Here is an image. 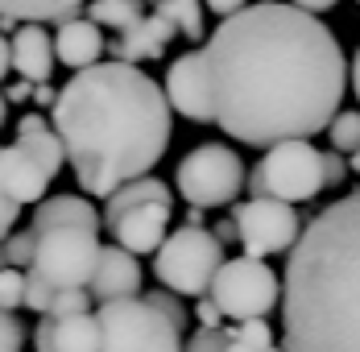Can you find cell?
I'll use <instances>...</instances> for the list:
<instances>
[{"label": "cell", "instance_id": "e0dca14e", "mask_svg": "<svg viewBox=\"0 0 360 352\" xmlns=\"http://www.w3.org/2000/svg\"><path fill=\"white\" fill-rule=\"evenodd\" d=\"M54 50H58V63H67L71 70H83V67H96L108 46H104V34H100L96 17H67V21H58Z\"/></svg>", "mask_w": 360, "mask_h": 352}, {"label": "cell", "instance_id": "1f68e13d", "mask_svg": "<svg viewBox=\"0 0 360 352\" xmlns=\"http://www.w3.org/2000/svg\"><path fill=\"white\" fill-rule=\"evenodd\" d=\"M21 208L25 203H17L4 187H0V245H4V237L13 232V224H17V215H21Z\"/></svg>", "mask_w": 360, "mask_h": 352}, {"label": "cell", "instance_id": "9c48e42d", "mask_svg": "<svg viewBox=\"0 0 360 352\" xmlns=\"http://www.w3.org/2000/svg\"><path fill=\"white\" fill-rule=\"evenodd\" d=\"M100 237L96 228H79V224H58V228H41L37 232V253L34 265L46 282H54L58 290L87 286L96 265H100Z\"/></svg>", "mask_w": 360, "mask_h": 352}, {"label": "cell", "instance_id": "7a4b0ae2", "mask_svg": "<svg viewBox=\"0 0 360 352\" xmlns=\"http://www.w3.org/2000/svg\"><path fill=\"white\" fill-rule=\"evenodd\" d=\"M170 96L137 63H96L75 70L50 120L87 195L108 199L116 187L149 175L170 145Z\"/></svg>", "mask_w": 360, "mask_h": 352}, {"label": "cell", "instance_id": "5bb4252c", "mask_svg": "<svg viewBox=\"0 0 360 352\" xmlns=\"http://www.w3.org/2000/svg\"><path fill=\"white\" fill-rule=\"evenodd\" d=\"M37 352H100V319L91 311L79 315H37Z\"/></svg>", "mask_w": 360, "mask_h": 352}, {"label": "cell", "instance_id": "ffe728a7", "mask_svg": "<svg viewBox=\"0 0 360 352\" xmlns=\"http://www.w3.org/2000/svg\"><path fill=\"white\" fill-rule=\"evenodd\" d=\"M58 224H79V228H96L100 232V224H104V215L91 208L87 199H79V195H50V199H41L34 208V220H30V228H58Z\"/></svg>", "mask_w": 360, "mask_h": 352}, {"label": "cell", "instance_id": "8992f818", "mask_svg": "<svg viewBox=\"0 0 360 352\" xmlns=\"http://www.w3.org/2000/svg\"><path fill=\"white\" fill-rule=\"evenodd\" d=\"M219 265H224V241L216 237V228H203V224L174 228L153 253L158 282L174 294H195V298H203L212 290Z\"/></svg>", "mask_w": 360, "mask_h": 352}, {"label": "cell", "instance_id": "d590c367", "mask_svg": "<svg viewBox=\"0 0 360 352\" xmlns=\"http://www.w3.org/2000/svg\"><path fill=\"white\" fill-rule=\"evenodd\" d=\"M34 79H17V83H8L4 96H8V104H25V100H34Z\"/></svg>", "mask_w": 360, "mask_h": 352}, {"label": "cell", "instance_id": "b9f144b4", "mask_svg": "<svg viewBox=\"0 0 360 352\" xmlns=\"http://www.w3.org/2000/svg\"><path fill=\"white\" fill-rule=\"evenodd\" d=\"M352 92H356V100H360V46H356V54H352Z\"/></svg>", "mask_w": 360, "mask_h": 352}, {"label": "cell", "instance_id": "603a6c76", "mask_svg": "<svg viewBox=\"0 0 360 352\" xmlns=\"http://www.w3.org/2000/svg\"><path fill=\"white\" fill-rule=\"evenodd\" d=\"M158 8L179 25V34L186 42H199L207 21H203V0H158Z\"/></svg>", "mask_w": 360, "mask_h": 352}, {"label": "cell", "instance_id": "4dcf8cb0", "mask_svg": "<svg viewBox=\"0 0 360 352\" xmlns=\"http://www.w3.org/2000/svg\"><path fill=\"white\" fill-rule=\"evenodd\" d=\"M25 348V323L13 311H0V352H21Z\"/></svg>", "mask_w": 360, "mask_h": 352}, {"label": "cell", "instance_id": "8fae6325", "mask_svg": "<svg viewBox=\"0 0 360 352\" xmlns=\"http://www.w3.org/2000/svg\"><path fill=\"white\" fill-rule=\"evenodd\" d=\"M170 211L174 199H137V203H124L120 211L104 215L108 232L116 237V245H124L129 253H158L162 241L170 237Z\"/></svg>", "mask_w": 360, "mask_h": 352}, {"label": "cell", "instance_id": "ee69618b", "mask_svg": "<svg viewBox=\"0 0 360 352\" xmlns=\"http://www.w3.org/2000/svg\"><path fill=\"white\" fill-rule=\"evenodd\" d=\"M352 170H356V175H360V149H356V153H352Z\"/></svg>", "mask_w": 360, "mask_h": 352}, {"label": "cell", "instance_id": "f1b7e54d", "mask_svg": "<svg viewBox=\"0 0 360 352\" xmlns=\"http://www.w3.org/2000/svg\"><path fill=\"white\" fill-rule=\"evenodd\" d=\"M13 307H25V274L4 265L0 270V311H13Z\"/></svg>", "mask_w": 360, "mask_h": 352}, {"label": "cell", "instance_id": "d6a6232c", "mask_svg": "<svg viewBox=\"0 0 360 352\" xmlns=\"http://www.w3.org/2000/svg\"><path fill=\"white\" fill-rule=\"evenodd\" d=\"M149 298H153V303H158V307H162L166 315L174 319L182 332H186V307H182V303L174 298V294H170V290H149Z\"/></svg>", "mask_w": 360, "mask_h": 352}, {"label": "cell", "instance_id": "f35d334b", "mask_svg": "<svg viewBox=\"0 0 360 352\" xmlns=\"http://www.w3.org/2000/svg\"><path fill=\"white\" fill-rule=\"evenodd\" d=\"M216 237L224 245H232V241H240V228H236V220H219L216 224Z\"/></svg>", "mask_w": 360, "mask_h": 352}, {"label": "cell", "instance_id": "5b68a950", "mask_svg": "<svg viewBox=\"0 0 360 352\" xmlns=\"http://www.w3.org/2000/svg\"><path fill=\"white\" fill-rule=\"evenodd\" d=\"M249 195H269L286 203H311L319 191H327L323 153L311 145V137H290L265 149V158L249 170Z\"/></svg>", "mask_w": 360, "mask_h": 352}, {"label": "cell", "instance_id": "836d02e7", "mask_svg": "<svg viewBox=\"0 0 360 352\" xmlns=\"http://www.w3.org/2000/svg\"><path fill=\"white\" fill-rule=\"evenodd\" d=\"M323 175H327V187H340L344 175H348V162H344V153H340L335 145L323 153Z\"/></svg>", "mask_w": 360, "mask_h": 352}, {"label": "cell", "instance_id": "74e56055", "mask_svg": "<svg viewBox=\"0 0 360 352\" xmlns=\"http://www.w3.org/2000/svg\"><path fill=\"white\" fill-rule=\"evenodd\" d=\"M203 4H207L216 17H232V13H240V8H245V0H203Z\"/></svg>", "mask_w": 360, "mask_h": 352}, {"label": "cell", "instance_id": "ab89813d", "mask_svg": "<svg viewBox=\"0 0 360 352\" xmlns=\"http://www.w3.org/2000/svg\"><path fill=\"white\" fill-rule=\"evenodd\" d=\"M8 67H13V42H8V34H0V79L8 75Z\"/></svg>", "mask_w": 360, "mask_h": 352}, {"label": "cell", "instance_id": "f546056e", "mask_svg": "<svg viewBox=\"0 0 360 352\" xmlns=\"http://www.w3.org/2000/svg\"><path fill=\"white\" fill-rule=\"evenodd\" d=\"M91 290L87 286H71V290H58V298H54V307H50V315H79V311H91Z\"/></svg>", "mask_w": 360, "mask_h": 352}, {"label": "cell", "instance_id": "30bf717a", "mask_svg": "<svg viewBox=\"0 0 360 352\" xmlns=\"http://www.w3.org/2000/svg\"><path fill=\"white\" fill-rule=\"evenodd\" d=\"M232 220L240 228V249L252 257H274L290 253L302 237V215L286 199H269V195H249L245 203L232 208Z\"/></svg>", "mask_w": 360, "mask_h": 352}, {"label": "cell", "instance_id": "4316f807", "mask_svg": "<svg viewBox=\"0 0 360 352\" xmlns=\"http://www.w3.org/2000/svg\"><path fill=\"white\" fill-rule=\"evenodd\" d=\"M54 298H58V286H54V282H46L37 270H25V307L37 311V315H50Z\"/></svg>", "mask_w": 360, "mask_h": 352}, {"label": "cell", "instance_id": "6da1fadb", "mask_svg": "<svg viewBox=\"0 0 360 352\" xmlns=\"http://www.w3.org/2000/svg\"><path fill=\"white\" fill-rule=\"evenodd\" d=\"M216 125L240 145L315 137L352 83L335 34L298 4H245L203 46Z\"/></svg>", "mask_w": 360, "mask_h": 352}, {"label": "cell", "instance_id": "9a60e30c", "mask_svg": "<svg viewBox=\"0 0 360 352\" xmlns=\"http://www.w3.org/2000/svg\"><path fill=\"white\" fill-rule=\"evenodd\" d=\"M50 182H54V178H50V170L37 162L34 153L21 145V141L0 145V187H4L17 203H41Z\"/></svg>", "mask_w": 360, "mask_h": 352}, {"label": "cell", "instance_id": "d6986e66", "mask_svg": "<svg viewBox=\"0 0 360 352\" xmlns=\"http://www.w3.org/2000/svg\"><path fill=\"white\" fill-rule=\"evenodd\" d=\"M17 141H21L37 162L50 170V178L63 170V162H67V145H63V137H58L54 120L46 125V116H41V112H30V116H21V120H17Z\"/></svg>", "mask_w": 360, "mask_h": 352}, {"label": "cell", "instance_id": "3957f363", "mask_svg": "<svg viewBox=\"0 0 360 352\" xmlns=\"http://www.w3.org/2000/svg\"><path fill=\"white\" fill-rule=\"evenodd\" d=\"M282 348L360 352V191L323 208L290 249Z\"/></svg>", "mask_w": 360, "mask_h": 352}, {"label": "cell", "instance_id": "e575fe53", "mask_svg": "<svg viewBox=\"0 0 360 352\" xmlns=\"http://www.w3.org/2000/svg\"><path fill=\"white\" fill-rule=\"evenodd\" d=\"M195 315H199V323H203V327H219V323H224V311H219V303L212 298V294H203V298H199Z\"/></svg>", "mask_w": 360, "mask_h": 352}, {"label": "cell", "instance_id": "7bdbcfd3", "mask_svg": "<svg viewBox=\"0 0 360 352\" xmlns=\"http://www.w3.org/2000/svg\"><path fill=\"white\" fill-rule=\"evenodd\" d=\"M4 120H8V96L0 92V129H4Z\"/></svg>", "mask_w": 360, "mask_h": 352}, {"label": "cell", "instance_id": "52a82bcc", "mask_svg": "<svg viewBox=\"0 0 360 352\" xmlns=\"http://www.w3.org/2000/svg\"><path fill=\"white\" fill-rule=\"evenodd\" d=\"M174 182H179V195L195 208H228L249 187V170L236 149L207 141V145H195L179 162Z\"/></svg>", "mask_w": 360, "mask_h": 352}, {"label": "cell", "instance_id": "83f0119b", "mask_svg": "<svg viewBox=\"0 0 360 352\" xmlns=\"http://www.w3.org/2000/svg\"><path fill=\"white\" fill-rule=\"evenodd\" d=\"M232 340H240V344H249V348L265 352L274 348V327L265 323V319H240V323H232V327H224Z\"/></svg>", "mask_w": 360, "mask_h": 352}, {"label": "cell", "instance_id": "f6af8a7d", "mask_svg": "<svg viewBox=\"0 0 360 352\" xmlns=\"http://www.w3.org/2000/svg\"><path fill=\"white\" fill-rule=\"evenodd\" d=\"M261 4H274V0H261Z\"/></svg>", "mask_w": 360, "mask_h": 352}, {"label": "cell", "instance_id": "2e32d148", "mask_svg": "<svg viewBox=\"0 0 360 352\" xmlns=\"http://www.w3.org/2000/svg\"><path fill=\"white\" fill-rule=\"evenodd\" d=\"M87 290L96 294V303H112V298H133L141 294V265L137 253H129L124 245L100 249V265L87 282Z\"/></svg>", "mask_w": 360, "mask_h": 352}, {"label": "cell", "instance_id": "484cf974", "mask_svg": "<svg viewBox=\"0 0 360 352\" xmlns=\"http://www.w3.org/2000/svg\"><path fill=\"white\" fill-rule=\"evenodd\" d=\"M327 137L340 153H356L360 149V112H335V120L327 125Z\"/></svg>", "mask_w": 360, "mask_h": 352}, {"label": "cell", "instance_id": "44dd1931", "mask_svg": "<svg viewBox=\"0 0 360 352\" xmlns=\"http://www.w3.org/2000/svg\"><path fill=\"white\" fill-rule=\"evenodd\" d=\"M87 0H0V13L17 17V21H67V17H79Z\"/></svg>", "mask_w": 360, "mask_h": 352}, {"label": "cell", "instance_id": "277c9868", "mask_svg": "<svg viewBox=\"0 0 360 352\" xmlns=\"http://www.w3.org/2000/svg\"><path fill=\"white\" fill-rule=\"evenodd\" d=\"M100 352H182V327L149 294L100 303Z\"/></svg>", "mask_w": 360, "mask_h": 352}, {"label": "cell", "instance_id": "60d3db41", "mask_svg": "<svg viewBox=\"0 0 360 352\" xmlns=\"http://www.w3.org/2000/svg\"><path fill=\"white\" fill-rule=\"evenodd\" d=\"M290 4H298V8H311V13H327V8H335L340 0H290Z\"/></svg>", "mask_w": 360, "mask_h": 352}, {"label": "cell", "instance_id": "d4e9b609", "mask_svg": "<svg viewBox=\"0 0 360 352\" xmlns=\"http://www.w3.org/2000/svg\"><path fill=\"white\" fill-rule=\"evenodd\" d=\"M182 352H257V348L240 344V340H232L224 327H203V332H195V336L186 340V348ZM265 352H286V348H265Z\"/></svg>", "mask_w": 360, "mask_h": 352}, {"label": "cell", "instance_id": "ac0fdd59", "mask_svg": "<svg viewBox=\"0 0 360 352\" xmlns=\"http://www.w3.org/2000/svg\"><path fill=\"white\" fill-rule=\"evenodd\" d=\"M54 63H58V50H54V37L46 34V25L41 21H21L17 34H13V70L21 79L46 83Z\"/></svg>", "mask_w": 360, "mask_h": 352}, {"label": "cell", "instance_id": "7c38bea8", "mask_svg": "<svg viewBox=\"0 0 360 352\" xmlns=\"http://www.w3.org/2000/svg\"><path fill=\"white\" fill-rule=\"evenodd\" d=\"M166 96L179 116L195 120V125H216L212 116V87H207V67H203V50L179 54L166 67Z\"/></svg>", "mask_w": 360, "mask_h": 352}, {"label": "cell", "instance_id": "4fadbf2b", "mask_svg": "<svg viewBox=\"0 0 360 352\" xmlns=\"http://www.w3.org/2000/svg\"><path fill=\"white\" fill-rule=\"evenodd\" d=\"M174 34H179V25L162 8H153V13H145L137 25H129V30L116 34V42L108 46V54L120 58V63H153V58L166 54V46L174 42Z\"/></svg>", "mask_w": 360, "mask_h": 352}, {"label": "cell", "instance_id": "8d00e7d4", "mask_svg": "<svg viewBox=\"0 0 360 352\" xmlns=\"http://www.w3.org/2000/svg\"><path fill=\"white\" fill-rule=\"evenodd\" d=\"M34 104H37V108H54V104H58V92L50 87V79L34 87Z\"/></svg>", "mask_w": 360, "mask_h": 352}, {"label": "cell", "instance_id": "cb8c5ba5", "mask_svg": "<svg viewBox=\"0 0 360 352\" xmlns=\"http://www.w3.org/2000/svg\"><path fill=\"white\" fill-rule=\"evenodd\" d=\"M34 253H37V228H25V232H8L4 245H0V270L13 265V270H30L34 265Z\"/></svg>", "mask_w": 360, "mask_h": 352}, {"label": "cell", "instance_id": "7402d4cb", "mask_svg": "<svg viewBox=\"0 0 360 352\" xmlns=\"http://www.w3.org/2000/svg\"><path fill=\"white\" fill-rule=\"evenodd\" d=\"M87 17H96L100 25H112L116 34L137 25L145 13H141V0H87Z\"/></svg>", "mask_w": 360, "mask_h": 352}, {"label": "cell", "instance_id": "ba28073f", "mask_svg": "<svg viewBox=\"0 0 360 352\" xmlns=\"http://www.w3.org/2000/svg\"><path fill=\"white\" fill-rule=\"evenodd\" d=\"M207 294L216 298L224 319H232V323H240V319H265L274 307H282V282L274 278V270L265 265V257H252V253L224 261Z\"/></svg>", "mask_w": 360, "mask_h": 352}]
</instances>
